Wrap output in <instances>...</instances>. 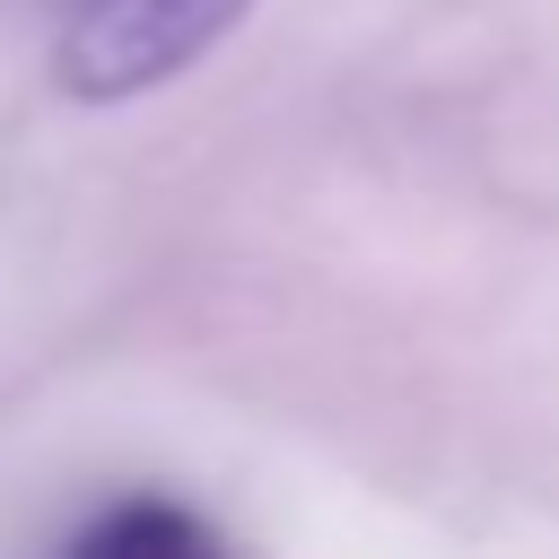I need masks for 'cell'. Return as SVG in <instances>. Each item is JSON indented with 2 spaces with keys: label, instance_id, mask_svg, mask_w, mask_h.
<instances>
[{
  "label": "cell",
  "instance_id": "1",
  "mask_svg": "<svg viewBox=\"0 0 559 559\" xmlns=\"http://www.w3.org/2000/svg\"><path fill=\"white\" fill-rule=\"evenodd\" d=\"M253 0H79L52 35V79L79 105H122L192 70Z\"/></svg>",
  "mask_w": 559,
  "mask_h": 559
},
{
  "label": "cell",
  "instance_id": "2",
  "mask_svg": "<svg viewBox=\"0 0 559 559\" xmlns=\"http://www.w3.org/2000/svg\"><path fill=\"white\" fill-rule=\"evenodd\" d=\"M70 559H236V550L183 498H114V507H96L79 524Z\"/></svg>",
  "mask_w": 559,
  "mask_h": 559
}]
</instances>
